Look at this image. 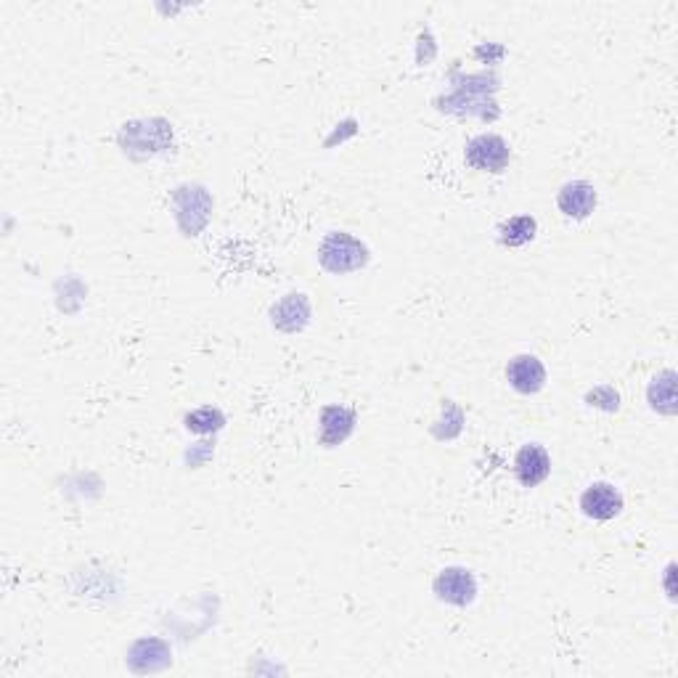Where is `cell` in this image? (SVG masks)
<instances>
[{"label": "cell", "mask_w": 678, "mask_h": 678, "mask_svg": "<svg viewBox=\"0 0 678 678\" xmlns=\"http://www.w3.org/2000/svg\"><path fill=\"white\" fill-rule=\"evenodd\" d=\"M355 427V414L345 406H329L321 414V443L324 445H339L345 443L350 432Z\"/></svg>", "instance_id": "obj_8"}, {"label": "cell", "mask_w": 678, "mask_h": 678, "mask_svg": "<svg viewBox=\"0 0 678 678\" xmlns=\"http://www.w3.org/2000/svg\"><path fill=\"white\" fill-rule=\"evenodd\" d=\"M435 594L440 602L467 607V604L475 602L477 596L475 575L464 570V567H448L435 578Z\"/></svg>", "instance_id": "obj_3"}, {"label": "cell", "mask_w": 678, "mask_h": 678, "mask_svg": "<svg viewBox=\"0 0 678 678\" xmlns=\"http://www.w3.org/2000/svg\"><path fill=\"white\" fill-rule=\"evenodd\" d=\"M535 231H538V223L530 215H517V218L506 220L501 226V244L506 247H522V244L533 242Z\"/></svg>", "instance_id": "obj_9"}, {"label": "cell", "mask_w": 678, "mask_h": 678, "mask_svg": "<svg viewBox=\"0 0 678 678\" xmlns=\"http://www.w3.org/2000/svg\"><path fill=\"white\" fill-rule=\"evenodd\" d=\"M557 204H559V210L565 212L567 218H575V220L588 218L596 207L594 186L586 181L567 183V186H562V191H559Z\"/></svg>", "instance_id": "obj_7"}, {"label": "cell", "mask_w": 678, "mask_h": 678, "mask_svg": "<svg viewBox=\"0 0 678 678\" xmlns=\"http://www.w3.org/2000/svg\"><path fill=\"white\" fill-rule=\"evenodd\" d=\"M581 509L591 520H615L623 512V496H620V490L615 485L594 483L581 496Z\"/></svg>", "instance_id": "obj_4"}, {"label": "cell", "mask_w": 678, "mask_h": 678, "mask_svg": "<svg viewBox=\"0 0 678 678\" xmlns=\"http://www.w3.org/2000/svg\"><path fill=\"white\" fill-rule=\"evenodd\" d=\"M506 379L522 395H535L546 385V369L535 355H517L506 366Z\"/></svg>", "instance_id": "obj_5"}, {"label": "cell", "mask_w": 678, "mask_h": 678, "mask_svg": "<svg viewBox=\"0 0 678 678\" xmlns=\"http://www.w3.org/2000/svg\"><path fill=\"white\" fill-rule=\"evenodd\" d=\"M318 260L329 273H350L369 263V252L355 236L329 234L318 249Z\"/></svg>", "instance_id": "obj_1"}, {"label": "cell", "mask_w": 678, "mask_h": 678, "mask_svg": "<svg viewBox=\"0 0 678 678\" xmlns=\"http://www.w3.org/2000/svg\"><path fill=\"white\" fill-rule=\"evenodd\" d=\"M551 472V459L546 448L541 445H525L520 453H517V459H514V475L520 480L525 488H535V485H541Z\"/></svg>", "instance_id": "obj_6"}, {"label": "cell", "mask_w": 678, "mask_h": 678, "mask_svg": "<svg viewBox=\"0 0 678 678\" xmlns=\"http://www.w3.org/2000/svg\"><path fill=\"white\" fill-rule=\"evenodd\" d=\"M467 165L480 173H504L512 162V151L501 136L485 133V136L472 138L467 144Z\"/></svg>", "instance_id": "obj_2"}]
</instances>
